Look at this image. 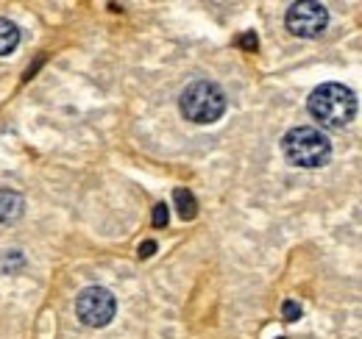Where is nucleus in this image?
Wrapping results in <instances>:
<instances>
[{"label": "nucleus", "instance_id": "f257e3e1", "mask_svg": "<svg viewBox=\"0 0 362 339\" xmlns=\"http://www.w3.org/2000/svg\"><path fill=\"white\" fill-rule=\"evenodd\" d=\"M307 109H310L313 120H317L320 126L343 128L357 117V95L346 84L329 81V84H320L310 92Z\"/></svg>", "mask_w": 362, "mask_h": 339}, {"label": "nucleus", "instance_id": "f03ea898", "mask_svg": "<svg viewBox=\"0 0 362 339\" xmlns=\"http://www.w3.org/2000/svg\"><path fill=\"white\" fill-rule=\"evenodd\" d=\"M281 153L293 167L317 170L332 159V142L317 128L298 126L281 136Z\"/></svg>", "mask_w": 362, "mask_h": 339}, {"label": "nucleus", "instance_id": "7ed1b4c3", "mask_svg": "<svg viewBox=\"0 0 362 339\" xmlns=\"http://www.w3.org/2000/svg\"><path fill=\"white\" fill-rule=\"evenodd\" d=\"M179 109L181 114L195 123V126H209V123H218L226 112V95L223 89L212 81H192V84L184 86L179 97Z\"/></svg>", "mask_w": 362, "mask_h": 339}, {"label": "nucleus", "instance_id": "20e7f679", "mask_svg": "<svg viewBox=\"0 0 362 339\" xmlns=\"http://www.w3.org/2000/svg\"><path fill=\"white\" fill-rule=\"evenodd\" d=\"M115 311H117V300L109 290L103 287H87L81 290L76 297V314L84 326L90 328H103L115 320Z\"/></svg>", "mask_w": 362, "mask_h": 339}, {"label": "nucleus", "instance_id": "39448f33", "mask_svg": "<svg viewBox=\"0 0 362 339\" xmlns=\"http://www.w3.org/2000/svg\"><path fill=\"white\" fill-rule=\"evenodd\" d=\"M287 31L293 37L301 40H315L326 31L329 25V8L317 0H307V3H293L287 8Z\"/></svg>", "mask_w": 362, "mask_h": 339}, {"label": "nucleus", "instance_id": "423d86ee", "mask_svg": "<svg viewBox=\"0 0 362 339\" xmlns=\"http://www.w3.org/2000/svg\"><path fill=\"white\" fill-rule=\"evenodd\" d=\"M23 209H25V203H23V198H20L17 192L0 189V222H14V220H20V217H23Z\"/></svg>", "mask_w": 362, "mask_h": 339}, {"label": "nucleus", "instance_id": "0eeeda50", "mask_svg": "<svg viewBox=\"0 0 362 339\" xmlns=\"http://www.w3.org/2000/svg\"><path fill=\"white\" fill-rule=\"evenodd\" d=\"M17 44H20V28H17L11 20L0 17V56L14 53Z\"/></svg>", "mask_w": 362, "mask_h": 339}, {"label": "nucleus", "instance_id": "6e6552de", "mask_svg": "<svg viewBox=\"0 0 362 339\" xmlns=\"http://www.w3.org/2000/svg\"><path fill=\"white\" fill-rule=\"evenodd\" d=\"M173 203H176V209H179L184 220H192L198 214V201H195V195L189 189H176L173 192Z\"/></svg>", "mask_w": 362, "mask_h": 339}, {"label": "nucleus", "instance_id": "1a4fd4ad", "mask_svg": "<svg viewBox=\"0 0 362 339\" xmlns=\"http://www.w3.org/2000/svg\"><path fill=\"white\" fill-rule=\"evenodd\" d=\"M0 267L3 270H14V267H23V254L20 251H6V254L0 256Z\"/></svg>", "mask_w": 362, "mask_h": 339}, {"label": "nucleus", "instance_id": "9d476101", "mask_svg": "<svg viewBox=\"0 0 362 339\" xmlns=\"http://www.w3.org/2000/svg\"><path fill=\"white\" fill-rule=\"evenodd\" d=\"M168 220H170V209H168L165 203H156V206H153V217H151V222H153L156 228H165V225H168Z\"/></svg>", "mask_w": 362, "mask_h": 339}, {"label": "nucleus", "instance_id": "9b49d317", "mask_svg": "<svg viewBox=\"0 0 362 339\" xmlns=\"http://www.w3.org/2000/svg\"><path fill=\"white\" fill-rule=\"evenodd\" d=\"M281 314H284V320H287V323H296V320L301 317V306H298L296 300H284V306H281Z\"/></svg>", "mask_w": 362, "mask_h": 339}, {"label": "nucleus", "instance_id": "f8f14e48", "mask_svg": "<svg viewBox=\"0 0 362 339\" xmlns=\"http://www.w3.org/2000/svg\"><path fill=\"white\" fill-rule=\"evenodd\" d=\"M257 34L254 31H248V34H243L240 37V47H245V50H257Z\"/></svg>", "mask_w": 362, "mask_h": 339}, {"label": "nucleus", "instance_id": "ddd939ff", "mask_svg": "<svg viewBox=\"0 0 362 339\" xmlns=\"http://www.w3.org/2000/svg\"><path fill=\"white\" fill-rule=\"evenodd\" d=\"M153 251H156V242H153V239H148V242H142V245H139V256H142V258L153 256Z\"/></svg>", "mask_w": 362, "mask_h": 339}, {"label": "nucleus", "instance_id": "4468645a", "mask_svg": "<svg viewBox=\"0 0 362 339\" xmlns=\"http://www.w3.org/2000/svg\"><path fill=\"white\" fill-rule=\"evenodd\" d=\"M279 339H284V337H279Z\"/></svg>", "mask_w": 362, "mask_h": 339}]
</instances>
